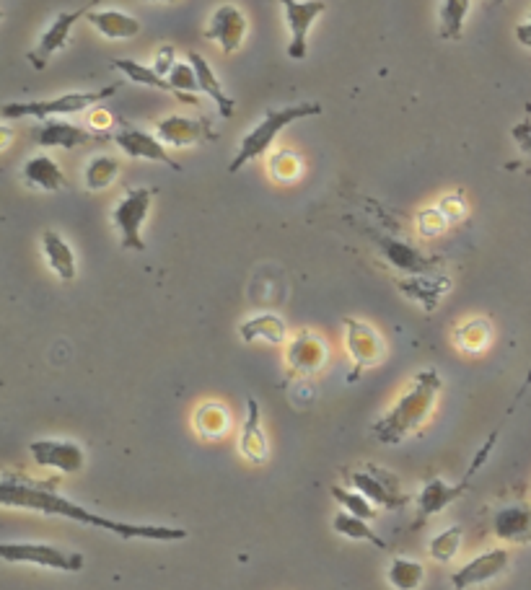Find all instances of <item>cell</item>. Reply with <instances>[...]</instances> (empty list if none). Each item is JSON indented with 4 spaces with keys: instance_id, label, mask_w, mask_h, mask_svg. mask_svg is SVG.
I'll list each match as a JSON object with an SVG mask.
<instances>
[{
    "instance_id": "6da1fadb",
    "label": "cell",
    "mask_w": 531,
    "mask_h": 590,
    "mask_svg": "<svg viewBox=\"0 0 531 590\" xmlns=\"http://www.w3.org/2000/svg\"><path fill=\"white\" fill-rule=\"evenodd\" d=\"M0 505L3 508H19L32 510L42 515H57V518H68V521L83 523V526L102 528L107 534H114L117 539H146V541H182L187 539V528L179 526H161V523H127L114 521L107 515H96L89 508L73 503L65 495H57L52 487H42L24 477H13L6 471L0 477Z\"/></svg>"
},
{
    "instance_id": "7a4b0ae2",
    "label": "cell",
    "mask_w": 531,
    "mask_h": 590,
    "mask_svg": "<svg viewBox=\"0 0 531 590\" xmlns=\"http://www.w3.org/2000/svg\"><path fill=\"white\" fill-rule=\"evenodd\" d=\"M441 389V373L433 371V368L420 371L418 376L412 378L410 386L399 394L397 402L373 422V438L379 440L381 446H399L402 440H407L415 430H420L425 420L433 415Z\"/></svg>"
},
{
    "instance_id": "3957f363",
    "label": "cell",
    "mask_w": 531,
    "mask_h": 590,
    "mask_svg": "<svg viewBox=\"0 0 531 590\" xmlns=\"http://www.w3.org/2000/svg\"><path fill=\"white\" fill-rule=\"evenodd\" d=\"M317 114H322V104L319 101H296L291 107L267 109L265 117L241 138L239 151H236V156L228 164V174H239L244 166L265 156L285 127H291L293 122L306 120V117H317Z\"/></svg>"
},
{
    "instance_id": "277c9868",
    "label": "cell",
    "mask_w": 531,
    "mask_h": 590,
    "mask_svg": "<svg viewBox=\"0 0 531 590\" xmlns=\"http://www.w3.org/2000/svg\"><path fill=\"white\" fill-rule=\"evenodd\" d=\"M120 91L117 83L104 88H96V91H70V94L63 96H52V99L45 101H8L3 104L0 114L3 120H63V117H70V114H81L91 112L94 107H99L102 101L112 99L114 94Z\"/></svg>"
},
{
    "instance_id": "5b68a950",
    "label": "cell",
    "mask_w": 531,
    "mask_h": 590,
    "mask_svg": "<svg viewBox=\"0 0 531 590\" xmlns=\"http://www.w3.org/2000/svg\"><path fill=\"white\" fill-rule=\"evenodd\" d=\"M0 559L8 565H34L57 572H81L86 567V557L81 552L45 541H3Z\"/></svg>"
},
{
    "instance_id": "8992f818",
    "label": "cell",
    "mask_w": 531,
    "mask_h": 590,
    "mask_svg": "<svg viewBox=\"0 0 531 590\" xmlns=\"http://www.w3.org/2000/svg\"><path fill=\"white\" fill-rule=\"evenodd\" d=\"M153 192L148 187H130L112 208V223L120 233V244L127 252H146L143 226L151 213Z\"/></svg>"
},
{
    "instance_id": "52a82bcc",
    "label": "cell",
    "mask_w": 531,
    "mask_h": 590,
    "mask_svg": "<svg viewBox=\"0 0 531 590\" xmlns=\"http://www.w3.org/2000/svg\"><path fill=\"white\" fill-rule=\"evenodd\" d=\"M348 479L350 487L366 495L376 508L402 510L415 500V495L402 490V484H399V479L394 477L392 471L379 464H366L361 469L348 471Z\"/></svg>"
},
{
    "instance_id": "ba28073f",
    "label": "cell",
    "mask_w": 531,
    "mask_h": 590,
    "mask_svg": "<svg viewBox=\"0 0 531 590\" xmlns=\"http://www.w3.org/2000/svg\"><path fill=\"white\" fill-rule=\"evenodd\" d=\"M342 327H345V350H348L350 360L355 363L353 378H358V373L366 371V368H376L384 360L386 345L381 334L366 321L345 316Z\"/></svg>"
},
{
    "instance_id": "9c48e42d",
    "label": "cell",
    "mask_w": 531,
    "mask_h": 590,
    "mask_svg": "<svg viewBox=\"0 0 531 590\" xmlns=\"http://www.w3.org/2000/svg\"><path fill=\"white\" fill-rule=\"evenodd\" d=\"M156 135L169 148H190L200 143H215L218 130L210 117H190V114H169L156 125Z\"/></svg>"
},
{
    "instance_id": "30bf717a",
    "label": "cell",
    "mask_w": 531,
    "mask_h": 590,
    "mask_svg": "<svg viewBox=\"0 0 531 590\" xmlns=\"http://www.w3.org/2000/svg\"><path fill=\"white\" fill-rule=\"evenodd\" d=\"M283 6L285 24L291 32V42H288V57L291 60H304L309 52V32L314 21L327 11L324 0H280Z\"/></svg>"
},
{
    "instance_id": "8fae6325",
    "label": "cell",
    "mask_w": 531,
    "mask_h": 590,
    "mask_svg": "<svg viewBox=\"0 0 531 590\" xmlns=\"http://www.w3.org/2000/svg\"><path fill=\"white\" fill-rule=\"evenodd\" d=\"M29 456L42 469H55L60 474H78L86 466V451L76 440L37 438L29 443Z\"/></svg>"
},
{
    "instance_id": "7c38bea8",
    "label": "cell",
    "mask_w": 531,
    "mask_h": 590,
    "mask_svg": "<svg viewBox=\"0 0 531 590\" xmlns=\"http://www.w3.org/2000/svg\"><path fill=\"white\" fill-rule=\"evenodd\" d=\"M247 29V13L241 11L239 6H234V3H221L210 13V21L205 26V39L218 44L226 55H234V52L241 50L244 39H247Z\"/></svg>"
},
{
    "instance_id": "4fadbf2b",
    "label": "cell",
    "mask_w": 531,
    "mask_h": 590,
    "mask_svg": "<svg viewBox=\"0 0 531 590\" xmlns=\"http://www.w3.org/2000/svg\"><path fill=\"white\" fill-rule=\"evenodd\" d=\"M508 565H511V552H508V549H487V552L469 559L467 565L459 567V570L451 575V585H454L456 590L480 588V585L500 578V575L508 570Z\"/></svg>"
},
{
    "instance_id": "5bb4252c",
    "label": "cell",
    "mask_w": 531,
    "mask_h": 590,
    "mask_svg": "<svg viewBox=\"0 0 531 590\" xmlns=\"http://www.w3.org/2000/svg\"><path fill=\"white\" fill-rule=\"evenodd\" d=\"M327 345L317 332L301 329L291 337L288 347H285V363L293 376H317L327 363Z\"/></svg>"
},
{
    "instance_id": "9a60e30c",
    "label": "cell",
    "mask_w": 531,
    "mask_h": 590,
    "mask_svg": "<svg viewBox=\"0 0 531 590\" xmlns=\"http://www.w3.org/2000/svg\"><path fill=\"white\" fill-rule=\"evenodd\" d=\"M86 13H89V8L57 13L55 19H52V24L47 26L45 32L39 34L37 47L29 52V63H32V68L45 70L52 57L68 47V39H70V34H73V26H76L81 19H86Z\"/></svg>"
},
{
    "instance_id": "2e32d148",
    "label": "cell",
    "mask_w": 531,
    "mask_h": 590,
    "mask_svg": "<svg viewBox=\"0 0 531 590\" xmlns=\"http://www.w3.org/2000/svg\"><path fill=\"white\" fill-rule=\"evenodd\" d=\"M114 143H117V148H120L127 158H146V161L164 164L174 171L182 169V166L171 158L169 145L161 143V138L156 132L138 130V127H122V130L114 135Z\"/></svg>"
},
{
    "instance_id": "e0dca14e",
    "label": "cell",
    "mask_w": 531,
    "mask_h": 590,
    "mask_svg": "<svg viewBox=\"0 0 531 590\" xmlns=\"http://www.w3.org/2000/svg\"><path fill=\"white\" fill-rule=\"evenodd\" d=\"M467 490H469V482H464V479L459 484H449L446 479H441V477L425 482V487L418 492V497H415L418 518H415L412 528L425 526L430 518L441 515L443 510L449 508L451 503H456V500H459V497H462Z\"/></svg>"
},
{
    "instance_id": "ac0fdd59",
    "label": "cell",
    "mask_w": 531,
    "mask_h": 590,
    "mask_svg": "<svg viewBox=\"0 0 531 590\" xmlns=\"http://www.w3.org/2000/svg\"><path fill=\"white\" fill-rule=\"evenodd\" d=\"M32 138L39 148H60V151H76L94 140H109V135H99L81 125L63 120H47L45 125L32 130Z\"/></svg>"
},
{
    "instance_id": "d6986e66",
    "label": "cell",
    "mask_w": 531,
    "mask_h": 590,
    "mask_svg": "<svg viewBox=\"0 0 531 590\" xmlns=\"http://www.w3.org/2000/svg\"><path fill=\"white\" fill-rule=\"evenodd\" d=\"M373 239L379 244L381 257L392 264L394 270L405 272V275H430L438 267L436 257H428L407 241L392 239V236H373Z\"/></svg>"
},
{
    "instance_id": "ffe728a7",
    "label": "cell",
    "mask_w": 531,
    "mask_h": 590,
    "mask_svg": "<svg viewBox=\"0 0 531 590\" xmlns=\"http://www.w3.org/2000/svg\"><path fill=\"white\" fill-rule=\"evenodd\" d=\"M239 453L241 459L254 466L267 464L270 459V443H267L265 427H262V409L254 396L247 399V417L239 430Z\"/></svg>"
},
{
    "instance_id": "44dd1931",
    "label": "cell",
    "mask_w": 531,
    "mask_h": 590,
    "mask_svg": "<svg viewBox=\"0 0 531 590\" xmlns=\"http://www.w3.org/2000/svg\"><path fill=\"white\" fill-rule=\"evenodd\" d=\"M19 176L26 187L39 189V192H60V189L68 187L65 171L47 153H37V156L26 158V164L21 166Z\"/></svg>"
},
{
    "instance_id": "7402d4cb",
    "label": "cell",
    "mask_w": 531,
    "mask_h": 590,
    "mask_svg": "<svg viewBox=\"0 0 531 590\" xmlns=\"http://www.w3.org/2000/svg\"><path fill=\"white\" fill-rule=\"evenodd\" d=\"M39 246H42L47 267L55 272L57 280H63V283L76 280L78 259H76V252H73V246L68 244V239H65L63 233L47 228V231L42 233V239H39Z\"/></svg>"
},
{
    "instance_id": "603a6c76",
    "label": "cell",
    "mask_w": 531,
    "mask_h": 590,
    "mask_svg": "<svg viewBox=\"0 0 531 590\" xmlns=\"http://www.w3.org/2000/svg\"><path fill=\"white\" fill-rule=\"evenodd\" d=\"M86 21H89L104 39H114V42H117V39L138 37L140 29H143L133 13L120 11V8H89Z\"/></svg>"
},
{
    "instance_id": "cb8c5ba5",
    "label": "cell",
    "mask_w": 531,
    "mask_h": 590,
    "mask_svg": "<svg viewBox=\"0 0 531 590\" xmlns=\"http://www.w3.org/2000/svg\"><path fill=\"white\" fill-rule=\"evenodd\" d=\"M239 337L252 345V342H267V345H283L288 342V324L280 314L262 311L239 324Z\"/></svg>"
},
{
    "instance_id": "d4e9b609",
    "label": "cell",
    "mask_w": 531,
    "mask_h": 590,
    "mask_svg": "<svg viewBox=\"0 0 531 590\" xmlns=\"http://www.w3.org/2000/svg\"><path fill=\"white\" fill-rule=\"evenodd\" d=\"M493 534L508 544H531V508L508 505L493 518Z\"/></svg>"
},
{
    "instance_id": "484cf974",
    "label": "cell",
    "mask_w": 531,
    "mask_h": 590,
    "mask_svg": "<svg viewBox=\"0 0 531 590\" xmlns=\"http://www.w3.org/2000/svg\"><path fill=\"white\" fill-rule=\"evenodd\" d=\"M187 60H190L192 68H195L197 81H200V91H203V94L213 101L215 109H218V114H221L223 120H231L236 112V101L231 99L226 91H223L221 81H218V76H215V70L210 68L208 60H205L200 52H190V55H187Z\"/></svg>"
},
{
    "instance_id": "4316f807",
    "label": "cell",
    "mask_w": 531,
    "mask_h": 590,
    "mask_svg": "<svg viewBox=\"0 0 531 590\" xmlns=\"http://www.w3.org/2000/svg\"><path fill=\"white\" fill-rule=\"evenodd\" d=\"M399 290L410 298V301L420 303L425 311H433V308L441 303V298L449 293L451 283L449 277H430V275H407L405 280H399Z\"/></svg>"
},
{
    "instance_id": "83f0119b",
    "label": "cell",
    "mask_w": 531,
    "mask_h": 590,
    "mask_svg": "<svg viewBox=\"0 0 531 590\" xmlns=\"http://www.w3.org/2000/svg\"><path fill=\"white\" fill-rule=\"evenodd\" d=\"M192 427L203 440H221L231 433V412L221 402H203L192 415Z\"/></svg>"
},
{
    "instance_id": "f1b7e54d",
    "label": "cell",
    "mask_w": 531,
    "mask_h": 590,
    "mask_svg": "<svg viewBox=\"0 0 531 590\" xmlns=\"http://www.w3.org/2000/svg\"><path fill=\"white\" fill-rule=\"evenodd\" d=\"M120 158L112 153H96L89 158V164L83 169V184L89 192H104L114 184V179L120 176Z\"/></svg>"
},
{
    "instance_id": "f546056e",
    "label": "cell",
    "mask_w": 531,
    "mask_h": 590,
    "mask_svg": "<svg viewBox=\"0 0 531 590\" xmlns=\"http://www.w3.org/2000/svg\"><path fill=\"white\" fill-rule=\"evenodd\" d=\"M332 531L350 541H366V544H373L376 549H386V541L373 531L371 523H368L366 518H358V515L348 513V510H340V513L332 518Z\"/></svg>"
},
{
    "instance_id": "4dcf8cb0",
    "label": "cell",
    "mask_w": 531,
    "mask_h": 590,
    "mask_svg": "<svg viewBox=\"0 0 531 590\" xmlns=\"http://www.w3.org/2000/svg\"><path fill=\"white\" fill-rule=\"evenodd\" d=\"M112 68L117 70V73H122L130 83H138V86L156 88V91H166V94L177 96V91L171 88V83L166 81L164 76H159L153 65H143L138 63V60H125V57H120V60H112Z\"/></svg>"
},
{
    "instance_id": "1f68e13d",
    "label": "cell",
    "mask_w": 531,
    "mask_h": 590,
    "mask_svg": "<svg viewBox=\"0 0 531 590\" xmlns=\"http://www.w3.org/2000/svg\"><path fill=\"white\" fill-rule=\"evenodd\" d=\"M386 580L394 590H420V585L425 583V567L418 559L394 557L386 567Z\"/></svg>"
},
{
    "instance_id": "d6a6232c",
    "label": "cell",
    "mask_w": 531,
    "mask_h": 590,
    "mask_svg": "<svg viewBox=\"0 0 531 590\" xmlns=\"http://www.w3.org/2000/svg\"><path fill=\"white\" fill-rule=\"evenodd\" d=\"M469 8H472V0H441L438 29H441L443 39H462Z\"/></svg>"
},
{
    "instance_id": "836d02e7",
    "label": "cell",
    "mask_w": 531,
    "mask_h": 590,
    "mask_svg": "<svg viewBox=\"0 0 531 590\" xmlns=\"http://www.w3.org/2000/svg\"><path fill=\"white\" fill-rule=\"evenodd\" d=\"M462 541H464V528L462 526H449L438 531L428 544V554L433 562L438 565H449L454 562L456 554L462 552Z\"/></svg>"
},
{
    "instance_id": "e575fe53",
    "label": "cell",
    "mask_w": 531,
    "mask_h": 590,
    "mask_svg": "<svg viewBox=\"0 0 531 590\" xmlns=\"http://www.w3.org/2000/svg\"><path fill=\"white\" fill-rule=\"evenodd\" d=\"M493 339V327L487 319H469L456 329L454 342L464 352H482Z\"/></svg>"
},
{
    "instance_id": "d590c367",
    "label": "cell",
    "mask_w": 531,
    "mask_h": 590,
    "mask_svg": "<svg viewBox=\"0 0 531 590\" xmlns=\"http://www.w3.org/2000/svg\"><path fill=\"white\" fill-rule=\"evenodd\" d=\"M166 81L171 83V88L177 91V99L182 101V104H192V107H197L200 101H197V91H200V81H197V73L195 68H192V63L187 60H177V65L171 68V73L166 76Z\"/></svg>"
},
{
    "instance_id": "8d00e7d4",
    "label": "cell",
    "mask_w": 531,
    "mask_h": 590,
    "mask_svg": "<svg viewBox=\"0 0 531 590\" xmlns=\"http://www.w3.org/2000/svg\"><path fill=\"white\" fill-rule=\"evenodd\" d=\"M332 497H335L342 510H348V513L358 515V518H366V521L376 518V505L366 495L353 490V487H332Z\"/></svg>"
},
{
    "instance_id": "74e56055",
    "label": "cell",
    "mask_w": 531,
    "mask_h": 590,
    "mask_svg": "<svg viewBox=\"0 0 531 590\" xmlns=\"http://www.w3.org/2000/svg\"><path fill=\"white\" fill-rule=\"evenodd\" d=\"M270 174L278 182H293L301 174V158L291 151H278L270 156Z\"/></svg>"
},
{
    "instance_id": "f35d334b",
    "label": "cell",
    "mask_w": 531,
    "mask_h": 590,
    "mask_svg": "<svg viewBox=\"0 0 531 590\" xmlns=\"http://www.w3.org/2000/svg\"><path fill=\"white\" fill-rule=\"evenodd\" d=\"M451 223L446 220V215L436 208H428V210H420L418 213V231L420 236H425V239H433V236H441L446 228H449Z\"/></svg>"
},
{
    "instance_id": "ab89813d",
    "label": "cell",
    "mask_w": 531,
    "mask_h": 590,
    "mask_svg": "<svg viewBox=\"0 0 531 590\" xmlns=\"http://www.w3.org/2000/svg\"><path fill=\"white\" fill-rule=\"evenodd\" d=\"M438 210L446 215L449 223H459L464 218V213H467V205H464V200L459 195H446L438 202Z\"/></svg>"
},
{
    "instance_id": "60d3db41",
    "label": "cell",
    "mask_w": 531,
    "mask_h": 590,
    "mask_svg": "<svg viewBox=\"0 0 531 590\" xmlns=\"http://www.w3.org/2000/svg\"><path fill=\"white\" fill-rule=\"evenodd\" d=\"M174 65H177V50H174L171 44H166V47H161V50L156 52V63H153V68H156L159 76L166 78Z\"/></svg>"
},
{
    "instance_id": "b9f144b4",
    "label": "cell",
    "mask_w": 531,
    "mask_h": 590,
    "mask_svg": "<svg viewBox=\"0 0 531 590\" xmlns=\"http://www.w3.org/2000/svg\"><path fill=\"white\" fill-rule=\"evenodd\" d=\"M511 135H513V140H516V145H519L521 151H524L526 156L531 158V122L529 120L519 122V125H516L511 130Z\"/></svg>"
},
{
    "instance_id": "7bdbcfd3",
    "label": "cell",
    "mask_w": 531,
    "mask_h": 590,
    "mask_svg": "<svg viewBox=\"0 0 531 590\" xmlns=\"http://www.w3.org/2000/svg\"><path fill=\"white\" fill-rule=\"evenodd\" d=\"M89 125L94 127L99 135H107V130L112 127V117H109V112H104V109H91L89 114Z\"/></svg>"
},
{
    "instance_id": "ee69618b",
    "label": "cell",
    "mask_w": 531,
    "mask_h": 590,
    "mask_svg": "<svg viewBox=\"0 0 531 590\" xmlns=\"http://www.w3.org/2000/svg\"><path fill=\"white\" fill-rule=\"evenodd\" d=\"M516 39H519V44H524V47H529L531 50V11L529 16H526L524 24L516 26Z\"/></svg>"
},
{
    "instance_id": "f6af8a7d",
    "label": "cell",
    "mask_w": 531,
    "mask_h": 590,
    "mask_svg": "<svg viewBox=\"0 0 531 590\" xmlns=\"http://www.w3.org/2000/svg\"><path fill=\"white\" fill-rule=\"evenodd\" d=\"M8 138H11V132H8V125H3V148H8Z\"/></svg>"
},
{
    "instance_id": "bcb514c9",
    "label": "cell",
    "mask_w": 531,
    "mask_h": 590,
    "mask_svg": "<svg viewBox=\"0 0 531 590\" xmlns=\"http://www.w3.org/2000/svg\"><path fill=\"white\" fill-rule=\"evenodd\" d=\"M143 3H171V0H143Z\"/></svg>"
},
{
    "instance_id": "7dc6e473",
    "label": "cell",
    "mask_w": 531,
    "mask_h": 590,
    "mask_svg": "<svg viewBox=\"0 0 531 590\" xmlns=\"http://www.w3.org/2000/svg\"><path fill=\"white\" fill-rule=\"evenodd\" d=\"M490 3H503V0H490Z\"/></svg>"
}]
</instances>
